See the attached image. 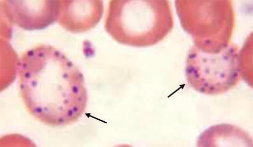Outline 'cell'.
<instances>
[{"mask_svg":"<svg viewBox=\"0 0 253 147\" xmlns=\"http://www.w3.org/2000/svg\"><path fill=\"white\" fill-rule=\"evenodd\" d=\"M1 9L10 24L28 31L46 28L57 21L60 1H2Z\"/></svg>","mask_w":253,"mask_h":147,"instance_id":"cell-5","label":"cell"},{"mask_svg":"<svg viewBox=\"0 0 253 147\" xmlns=\"http://www.w3.org/2000/svg\"><path fill=\"white\" fill-rule=\"evenodd\" d=\"M174 24L168 1H110L104 28L120 44L146 48L160 43Z\"/></svg>","mask_w":253,"mask_h":147,"instance_id":"cell-2","label":"cell"},{"mask_svg":"<svg viewBox=\"0 0 253 147\" xmlns=\"http://www.w3.org/2000/svg\"><path fill=\"white\" fill-rule=\"evenodd\" d=\"M103 10L101 1H60L57 22L71 33L85 32L100 22Z\"/></svg>","mask_w":253,"mask_h":147,"instance_id":"cell-6","label":"cell"},{"mask_svg":"<svg viewBox=\"0 0 253 147\" xmlns=\"http://www.w3.org/2000/svg\"><path fill=\"white\" fill-rule=\"evenodd\" d=\"M19 86L29 113L54 127L76 121L87 107L83 73L64 53L45 45L27 51L19 60Z\"/></svg>","mask_w":253,"mask_h":147,"instance_id":"cell-1","label":"cell"},{"mask_svg":"<svg viewBox=\"0 0 253 147\" xmlns=\"http://www.w3.org/2000/svg\"><path fill=\"white\" fill-rule=\"evenodd\" d=\"M238 48L231 45L214 53L206 52L195 46L186 60L187 82L196 91L208 95L223 94L235 87L240 77Z\"/></svg>","mask_w":253,"mask_h":147,"instance_id":"cell-4","label":"cell"},{"mask_svg":"<svg viewBox=\"0 0 253 147\" xmlns=\"http://www.w3.org/2000/svg\"><path fill=\"white\" fill-rule=\"evenodd\" d=\"M175 6L182 28L196 48L214 53L230 46L235 25L233 2L177 1Z\"/></svg>","mask_w":253,"mask_h":147,"instance_id":"cell-3","label":"cell"}]
</instances>
